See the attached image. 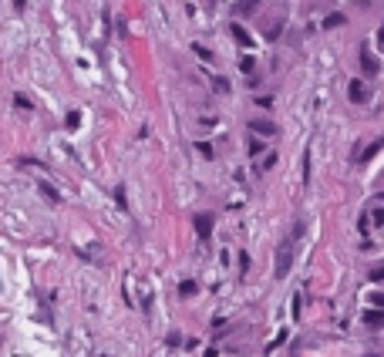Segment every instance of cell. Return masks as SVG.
<instances>
[{
    "mask_svg": "<svg viewBox=\"0 0 384 357\" xmlns=\"http://www.w3.org/2000/svg\"><path fill=\"white\" fill-rule=\"evenodd\" d=\"M304 233V223L293 226V233H290V239L280 243V253H276V280H283L290 273V266H293V243H297V236Z\"/></svg>",
    "mask_w": 384,
    "mask_h": 357,
    "instance_id": "cell-1",
    "label": "cell"
},
{
    "mask_svg": "<svg viewBox=\"0 0 384 357\" xmlns=\"http://www.w3.org/2000/svg\"><path fill=\"white\" fill-rule=\"evenodd\" d=\"M347 94H350L354 105H367V101H371V91H367V84L361 81V78H354V81L347 84Z\"/></svg>",
    "mask_w": 384,
    "mask_h": 357,
    "instance_id": "cell-2",
    "label": "cell"
},
{
    "mask_svg": "<svg viewBox=\"0 0 384 357\" xmlns=\"http://www.w3.org/2000/svg\"><path fill=\"white\" fill-rule=\"evenodd\" d=\"M212 223H216V219H212L209 212H195V216H192V226H195V233H199V239H202V243L209 239Z\"/></svg>",
    "mask_w": 384,
    "mask_h": 357,
    "instance_id": "cell-3",
    "label": "cell"
},
{
    "mask_svg": "<svg viewBox=\"0 0 384 357\" xmlns=\"http://www.w3.org/2000/svg\"><path fill=\"white\" fill-rule=\"evenodd\" d=\"M361 71H364L367 78H378L381 75V64H378V61H374V54H371V47H361Z\"/></svg>",
    "mask_w": 384,
    "mask_h": 357,
    "instance_id": "cell-4",
    "label": "cell"
},
{
    "mask_svg": "<svg viewBox=\"0 0 384 357\" xmlns=\"http://www.w3.org/2000/svg\"><path fill=\"white\" fill-rule=\"evenodd\" d=\"M230 34H232V40H236L239 47H253V38H250V31H246L243 24H230Z\"/></svg>",
    "mask_w": 384,
    "mask_h": 357,
    "instance_id": "cell-5",
    "label": "cell"
},
{
    "mask_svg": "<svg viewBox=\"0 0 384 357\" xmlns=\"http://www.w3.org/2000/svg\"><path fill=\"white\" fill-rule=\"evenodd\" d=\"M250 132L253 135H273V132H276V125H273V121H263V118H256V121H250Z\"/></svg>",
    "mask_w": 384,
    "mask_h": 357,
    "instance_id": "cell-6",
    "label": "cell"
},
{
    "mask_svg": "<svg viewBox=\"0 0 384 357\" xmlns=\"http://www.w3.org/2000/svg\"><path fill=\"white\" fill-rule=\"evenodd\" d=\"M38 189H40V196H44V199H47V202H54V206H58V202H61L58 189H54V186H47V182H44V179H40V182H38Z\"/></svg>",
    "mask_w": 384,
    "mask_h": 357,
    "instance_id": "cell-7",
    "label": "cell"
},
{
    "mask_svg": "<svg viewBox=\"0 0 384 357\" xmlns=\"http://www.w3.org/2000/svg\"><path fill=\"white\" fill-rule=\"evenodd\" d=\"M256 7H260V0H239V3H236V14H253Z\"/></svg>",
    "mask_w": 384,
    "mask_h": 357,
    "instance_id": "cell-8",
    "label": "cell"
},
{
    "mask_svg": "<svg viewBox=\"0 0 384 357\" xmlns=\"http://www.w3.org/2000/svg\"><path fill=\"white\" fill-rule=\"evenodd\" d=\"M364 323H367V327H384V310H381V314H378V310H371V314L364 317Z\"/></svg>",
    "mask_w": 384,
    "mask_h": 357,
    "instance_id": "cell-9",
    "label": "cell"
},
{
    "mask_svg": "<svg viewBox=\"0 0 384 357\" xmlns=\"http://www.w3.org/2000/svg\"><path fill=\"white\" fill-rule=\"evenodd\" d=\"M115 202H118V209H128V199H125V189L121 186H115Z\"/></svg>",
    "mask_w": 384,
    "mask_h": 357,
    "instance_id": "cell-10",
    "label": "cell"
},
{
    "mask_svg": "<svg viewBox=\"0 0 384 357\" xmlns=\"http://www.w3.org/2000/svg\"><path fill=\"white\" fill-rule=\"evenodd\" d=\"M250 155L256 159V155H263V142L260 138H250Z\"/></svg>",
    "mask_w": 384,
    "mask_h": 357,
    "instance_id": "cell-11",
    "label": "cell"
},
{
    "mask_svg": "<svg viewBox=\"0 0 384 357\" xmlns=\"http://www.w3.org/2000/svg\"><path fill=\"white\" fill-rule=\"evenodd\" d=\"M179 293H182V297H189V293H195V283H192V280L179 283Z\"/></svg>",
    "mask_w": 384,
    "mask_h": 357,
    "instance_id": "cell-12",
    "label": "cell"
},
{
    "mask_svg": "<svg viewBox=\"0 0 384 357\" xmlns=\"http://www.w3.org/2000/svg\"><path fill=\"white\" fill-rule=\"evenodd\" d=\"M64 125H68V128H77V125H81V115H77V112H71L68 118H64Z\"/></svg>",
    "mask_w": 384,
    "mask_h": 357,
    "instance_id": "cell-13",
    "label": "cell"
},
{
    "mask_svg": "<svg viewBox=\"0 0 384 357\" xmlns=\"http://www.w3.org/2000/svg\"><path fill=\"white\" fill-rule=\"evenodd\" d=\"M253 68H256V61H253V57H243V61H239V71H243V75L253 71Z\"/></svg>",
    "mask_w": 384,
    "mask_h": 357,
    "instance_id": "cell-14",
    "label": "cell"
},
{
    "mask_svg": "<svg viewBox=\"0 0 384 357\" xmlns=\"http://www.w3.org/2000/svg\"><path fill=\"white\" fill-rule=\"evenodd\" d=\"M337 24H344V17H341V14H330V17L324 20V27H337Z\"/></svg>",
    "mask_w": 384,
    "mask_h": 357,
    "instance_id": "cell-15",
    "label": "cell"
},
{
    "mask_svg": "<svg viewBox=\"0 0 384 357\" xmlns=\"http://www.w3.org/2000/svg\"><path fill=\"white\" fill-rule=\"evenodd\" d=\"M14 105H17V108H31V101H27L24 94H14Z\"/></svg>",
    "mask_w": 384,
    "mask_h": 357,
    "instance_id": "cell-16",
    "label": "cell"
},
{
    "mask_svg": "<svg viewBox=\"0 0 384 357\" xmlns=\"http://www.w3.org/2000/svg\"><path fill=\"white\" fill-rule=\"evenodd\" d=\"M273 165H276V155H267V159H263V165H260V169L267 172V169H273Z\"/></svg>",
    "mask_w": 384,
    "mask_h": 357,
    "instance_id": "cell-17",
    "label": "cell"
},
{
    "mask_svg": "<svg viewBox=\"0 0 384 357\" xmlns=\"http://www.w3.org/2000/svg\"><path fill=\"white\" fill-rule=\"evenodd\" d=\"M192 51H195V54H199V57H206V61H209V51H206L202 44H192Z\"/></svg>",
    "mask_w": 384,
    "mask_h": 357,
    "instance_id": "cell-18",
    "label": "cell"
},
{
    "mask_svg": "<svg viewBox=\"0 0 384 357\" xmlns=\"http://www.w3.org/2000/svg\"><path fill=\"white\" fill-rule=\"evenodd\" d=\"M378 44H381V51H384V20H381V27H378Z\"/></svg>",
    "mask_w": 384,
    "mask_h": 357,
    "instance_id": "cell-19",
    "label": "cell"
},
{
    "mask_svg": "<svg viewBox=\"0 0 384 357\" xmlns=\"http://www.w3.org/2000/svg\"><path fill=\"white\" fill-rule=\"evenodd\" d=\"M371 280H384V266L381 270H371Z\"/></svg>",
    "mask_w": 384,
    "mask_h": 357,
    "instance_id": "cell-20",
    "label": "cell"
},
{
    "mask_svg": "<svg viewBox=\"0 0 384 357\" xmlns=\"http://www.w3.org/2000/svg\"><path fill=\"white\" fill-rule=\"evenodd\" d=\"M24 7H27V0H14V10H17V14H24Z\"/></svg>",
    "mask_w": 384,
    "mask_h": 357,
    "instance_id": "cell-21",
    "label": "cell"
},
{
    "mask_svg": "<svg viewBox=\"0 0 384 357\" xmlns=\"http://www.w3.org/2000/svg\"><path fill=\"white\" fill-rule=\"evenodd\" d=\"M374 223H378V226H384V209H378V212H374Z\"/></svg>",
    "mask_w": 384,
    "mask_h": 357,
    "instance_id": "cell-22",
    "label": "cell"
},
{
    "mask_svg": "<svg viewBox=\"0 0 384 357\" xmlns=\"http://www.w3.org/2000/svg\"><path fill=\"white\" fill-rule=\"evenodd\" d=\"M374 303H378V307H384V293H374Z\"/></svg>",
    "mask_w": 384,
    "mask_h": 357,
    "instance_id": "cell-23",
    "label": "cell"
}]
</instances>
